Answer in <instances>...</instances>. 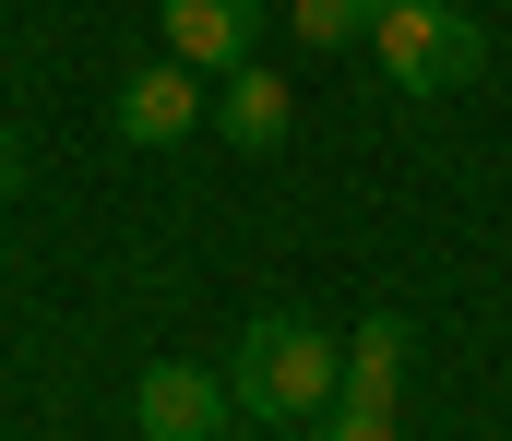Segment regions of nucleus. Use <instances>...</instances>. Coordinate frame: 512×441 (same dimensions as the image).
<instances>
[{
	"label": "nucleus",
	"mask_w": 512,
	"mask_h": 441,
	"mask_svg": "<svg viewBox=\"0 0 512 441\" xmlns=\"http://www.w3.org/2000/svg\"><path fill=\"white\" fill-rule=\"evenodd\" d=\"M227 394H239L251 430L322 418V406H346V346H334L310 310H262L251 334H239V358H227Z\"/></svg>",
	"instance_id": "f257e3e1"
},
{
	"label": "nucleus",
	"mask_w": 512,
	"mask_h": 441,
	"mask_svg": "<svg viewBox=\"0 0 512 441\" xmlns=\"http://www.w3.org/2000/svg\"><path fill=\"white\" fill-rule=\"evenodd\" d=\"M370 48H382L393 96H465V84L489 72V24H477L465 0H382Z\"/></svg>",
	"instance_id": "f03ea898"
},
{
	"label": "nucleus",
	"mask_w": 512,
	"mask_h": 441,
	"mask_svg": "<svg viewBox=\"0 0 512 441\" xmlns=\"http://www.w3.org/2000/svg\"><path fill=\"white\" fill-rule=\"evenodd\" d=\"M227 370H191V358H155L143 382H131V418L143 441H227Z\"/></svg>",
	"instance_id": "7ed1b4c3"
},
{
	"label": "nucleus",
	"mask_w": 512,
	"mask_h": 441,
	"mask_svg": "<svg viewBox=\"0 0 512 441\" xmlns=\"http://www.w3.org/2000/svg\"><path fill=\"white\" fill-rule=\"evenodd\" d=\"M155 24H167V60H191L203 84L262 48V0H155Z\"/></svg>",
	"instance_id": "20e7f679"
},
{
	"label": "nucleus",
	"mask_w": 512,
	"mask_h": 441,
	"mask_svg": "<svg viewBox=\"0 0 512 441\" xmlns=\"http://www.w3.org/2000/svg\"><path fill=\"white\" fill-rule=\"evenodd\" d=\"M203 108H215V96H203V72H191V60H143V72L120 84V132H131V144H179Z\"/></svg>",
	"instance_id": "39448f33"
},
{
	"label": "nucleus",
	"mask_w": 512,
	"mask_h": 441,
	"mask_svg": "<svg viewBox=\"0 0 512 441\" xmlns=\"http://www.w3.org/2000/svg\"><path fill=\"white\" fill-rule=\"evenodd\" d=\"M286 120H298L286 72H262V60H239V72H215V132H227V144L274 155V144H286Z\"/></svg>",
	"instance_id": "423d86ee"
},
{
	"label": "nucleus",
	"mask_w": 512,
	"mask_h": 441,
	"mask_svg": "<svg viewBox=\"0 0 512 441\" xmlns=\"http://www.w3.org/2000/svg\"><path fill=\"white\" fill-rule=\"evenodd\" d=\"M393 394H405V322H393V310H370V322L346 334V406L393 418Z\"/></svg>",
	"instance_id": "0eeeda50"
},
{
	"label": "nucleus",
	"mask_w": 512,
	"mask_h": 441,
	"mask_svg": "<svg viewBox=\"0 0 512 441\" xmlns=\"http://www.w3.org/2000/svg\"><path fill=\"white\" fill-rule=\"evenodd\" d=\"M382 24V0H286V36L298 48H358Z\"/></svg>",
	"instance_id": "6e6552de"
},
{
	"label": "nucleus",
	"mask_w": 512,
	"mask_h": 441,
	"mask_svg": "<svg viewBox=\"0 0 512 441\" xmlns=\"http://www.w3.org/2000/svg\"><path fill=\"white\" fill-rule=\"evenodd\" d=\"M310 441H393V418H370V406H322Z\"/></svg>",
	"instance_id": "1a4fd4ad"
},
{
	"label": "nucleus",
	"mask_w": 512,
	"mask_h": 441,
	"mask_svg": "<svg viewBox=\"0 0 512 441\" xmlns=\"http://www.w3.org/2000/svg\"><path fill=\"white\" fill-rule=\"evenodd\" d=\"M12 179H24V144H12V132H0V203H12Z\"/></svg>",
	"instance_id": "9d476101"
}]
</instances>
